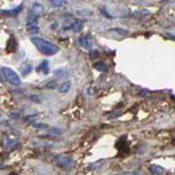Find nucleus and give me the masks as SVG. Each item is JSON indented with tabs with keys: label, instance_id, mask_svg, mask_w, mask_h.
<instances>
[{
	"label": "nucleus",
	"instance_id": "f257e3e1",
	"mask_svg": "<svg viewBox=\"0 0 175 175\" xmlns=\"http://www.w3.org/2000/svg\"><path fill=\"white\" fill-rule=\"evenodd\" d=\"M31 42L42 54L46 55V56H53L59 52V47L57 45H55L52 42L46 41L42 37H36V36L31 37Z\"/></svg>",
	"mask_w": 175,
	"mask_h": 175
},
{
	"label": "nucleus",
	"instance_id": "f03ea898",
	"mask_svg": "<svg viewBox=\"0 0 175 175\" xmlns=\"http://www.w3.org/2000/svg\"><path fill=\"white\" fill-rule=\"evenodd\" d=\"M1 72L2 76L5 77V79L9 81V83L13 85H20L21 84V79H20L19 74H16L13 69L9 68V67H2L1 68Z\"/></svg>",
	"mask_w": 175,
	"mask_h": 175
},
{
	"label": "nucleus",
	"instance_id": "7ed1b4c3",
	"mask_svg": "<svg viewBox=\"0 0 175 175\" xmlns=\"http://www.w3.org/2000/svg\"><path fill=\"white\" fill-rule=\"evenodd\" d=\"M55 162L59 165V166H63V167H70L74 165V160L71 158L67 156H63V154H58L54 158Z\"/></svg>",
	"mask_w": 175,
	"mask_h": 175
},
{
	"label": "nucleus",
	"instance_id": "20e7f679",
	"mask_svg": "<svg viewBox=\"0 0 175 175\" xmlns=\"http://www.w3.org/2000/svg\"><path fill=\"white\" fill-rule=\"evenodd\" d=\"M79 45L82 47V48L85 49H91L93 45V39L92 36L90 34H84V35L80 36L79 38Z\"/></svg>",
	"mask_w": 175,
	"mask_h": 175
},
{
	"label": "nucleus",
	"instance_id": "39448f33",
	"mask_svg": "<svg viewBox=\"0 0 175 175\" xmlns=\"http://www.w3.org/2000/svg\"><path fill=\"white\" fill-rule=\"evenodd\" d=\"M44 10H45V9H44L43 5H41V3H38V2H34L32 5V7H31L30 13L34 14V15H36V16H39L44 13Z\"/></svg>",
	"mask_w": 175,
	"mask_h": 175
},
{
	"label": "nucleus",
	"instance_id": "423d86ee",
	"mask_svg": "<svg viewBox=\"0 0 175 175\" xmlns=\"http://www.w3.org/2000/svg\"><path fill=\"white\" fill-rule=\"evenodd\" d=\"M23 10V5H20L19 7L13 9H10V10H1V13L3 15H8V16H14V15H18V14Z\"/></svg>",
	"mask_w": 175,
	"mask_h": 175
},
{
	"label": "nucleus",
	"instance_id": "0eeeda50",
	"mask_svg": "<svg viewBox=\"0 0 175 175\" xmlns=\"http://www.w3.org/2000/svg\"><path fill=\"white\" fill-rule=\"evenodd\" d=\"M36 70L39 72V74H49V65H48V61L47 60H43L39 66L37 67Z\"/></svg>",
	"mask_w": 175,
	"mask_h": 175
},
{
	"label": "nucleus",
	"instance_id": "6e6552de",
	"mask_svg": "<svg viewBox=\"0 0 175 175\" xmlns=\"http://www.w3.org/2000/svg\"><path fill=\"white\" fill-rule=\"evenodd\" d=\"M150 171H151V173L154 175H162V174H164V172H165V170H164L163 167L160 166V165H156V164L150 165Z\"/></svg>",
	"mask_w": 175,
	"mask_h": 175
},
{
	"label": "nucleus",
	"instance_id": "1a4fd4ad",
	"mask_svg": "<svg viewBox=\"0 0 175 175\" xmlns=\"http://www.w3.org/2000/svg\"><path fill=\"white\" fill-rule=\"evenodd\" d=\"M70 88H71V82L70 81H65L59 85L58 91H59L60 93H63V94H65V93H67L69 90H70Z\"/></svg>",
	"mask_w": 175,
	"mask_h": 175
},
{
	"label": "nucleus",
	"instance_id": "9d476101",
	"mask_svg": "<svg viewBox=\"0 0 175 175\" xmlns=\"http://www.w3.org/2000/svg\"><path fill=\"white\" fill-rule=\"evenodd\" d=\"M82 27H83V21H80V20L74 22L71 24V30L74 31V32H80L82 30Z\"/></svg>",
	"mask_w": 175,
	"mask_h": 175
},
{
	"label": "nucleus",
	"instance_id": "9b49d317",
	"mask_svg": "<svg viewBox=\"0 0 175 175\" xmlns=\"http://www.w3.org/2000/svg\"><path fill=\"white\" fill-rule=\"evenodd\" d=\"M108 31L109 32L117 33V34H119V35H122V36L128 35V31L124 30V29H119V27H113V29H111V30H108Z\"/></svg>",
	"mask_w": 175,
	"mask_h": 175
},
{
	"label": "nucleus",
	"instance_id": "f8f14e48",
	"mask_svg": "<svg viewBox=\"0 0 175 175\" xmlns=\"http://www.w3.org/2000/svg\"><path fill=\"white\" fill-rule=\"evenodd\" d=\"M47 132L50 135H55V136H58V135L63 134V130L60 128H57V127H49L47 128Z\"/></svg>",
	"mask_w": 175,
	"mask_h": 175
},
{
	"label": "nucleus",
	"instance_id": "ddd939ff",
	"mask_svg": "<svg viewBox=\"0 0 175 175\" xmlns=\"http://www.w3.org/2000/svg\"><path fill=\"white\" fill-rule=\"evenodd\" d=\"M15 139H12L11 136H5V141H3V145L5 147H11L12 145H15Z\"/></svg>",
	"mask_w": 175,
	"mask_h": 175
},
{
	"label": "nucleus",
	"instance_id": "4468645a",
	"mask_svg": "<svg viewBox=\"0 0 175 175\" xmlns=\"http://www.w3.org/2000/svg\"><path fill=\"white\" fill-rule=\"evenodd\" d=\"M94 68H95L98 71H101V72H104V71H106V70H107L106 65H105V63H102V61L94 63Z\"/></svg>",
	"mask_w": 175,
	"mask_h": 175
},
{
	"label": "nucleus",
	"instance_id": "2eb2a0df",
	"mask_svg": "<svg viewBox=\"0 0 175 175\" xmlns=\"http://www.w3.org/2000/svg\"><path fill=\"white\" fill-rule=\"evenodd\" d=\"M38 31H39V27H38L37 24L29 25V26H27V32L31 33V34H37Z\"/></svg>",
	"mask_w": 175,
	"mask_h": 175
},
{
	"label": "nucleus",
	"instance_id": "dca6fc26",
	"mask_svg": "<svg viewBox=\"0 0 175 175\" xmlns=\"http://www.w3.org/2000/svg\"><path fill=\"white\" fill-rule=\"evenodd\" d=\"M31 71H32V65H30V63H27V65L24 66V68H22V74L23 76H27V74H30Z\"/></svg>",
	"mask_w": 175,
	"mask_h": 175
},
{
	"label": "nucleus",
	"instance_id": "f3484780",
	"mask_svg": "<svg viewBox=\"0 0 175 175\" xmlns=\"http://www.w3.org/2000/svg\"><path fill=\"white\" fill-rule=\"evenodd\" d=\"M16 46V43L14 41V38H10V41L8 42V47H7V50H14Z\"/></svg>",
	"mask_w": 175,
	"mask_h": 175
},
{
	"label": "nucleus",
	"instance_id": "a211bd4d",
	"mask_svg": "<svg viewBox=\"0 0 175 175\" xmlns=\"http://www.w3.org/2000/svg\"><path fill=\"white\" fill-rule=\"evenodd\" d=\"M49 2L52 3L54 7H63L66 3L65 0H49Z\"/></svg>",
	"mask_w": 175,
	"mask_h": 175
},
{
	"label": "nucleus",
	"instance_id": "6ab92c4d",
	"mask_svg": "<svg viewBox=\"0 0 175 175\" xmlns=\"http://www.w3.org/2000/svg\"><path fill=\"white\" fill-rule=\"evenodd\" d=\"M135 15H139V16H142V15H149L150 14V11L149 10H146V9H143V10H137L134 12Z\"/></svg>",
	"mask_w": 175,
	"mask_h": 175
},
{
	"label": "nucleus",
	"instance_id": "aec40b11",
	"mask_svg": "<svg viewBox=\"0 0 175 175\" xmlns=\"http://www.w3.org/2000/svg\"><path fill=\"white\" fill-rule=\"evenodd\" d=\"M34 127H35V128H38V129H47V128H49L47 124H34Z\"/></svg>",
	"mask_w": 175,
	"mask_h": 175
},
{
	"label": "nucleus",
	"instance_id": "412c9836",
	"mask_svg": "<svg viewBox=\"0 0 175 175\" xmlns=\"http://www.w3.org/2000/svg\"><path fill=\"white\" fill-rule=\"evenodd\" d=\"M100 10H101V13L103 14L105 18H108V19H111V20L113 19V16L111 15V14H108V12H106V11H105V9H104L103 7H101V8H100Z\"/></svg>",
	"mask_w": 175,
	"mask_h": 175
},
{
	"label": "nucleus",
	"instance_id": "4be33fe9",
	"mask_svg": "<svg viewBox=\"0 0 175 175\" xmlns=\"http://www.w3.org/2000/svg\"><path fill=\"white\" fill-rule=\"evenodd\" d=\"M31 100H32L33 102H35V103H41L42 102L41 96H38V95H32L31 96Z\"/></svg>",
	"mask_w": 175,
	"mask_h": 175
},
{
	"label": "nucleus",
	"instance_id": "5701e85b",
	"mask_svg": "<svg viewBox=\"0 0 175 175\" xmlns=\"http://www.w3.org/2000/svg\"><path fill=\"white\" fill-rule=\"evenodd\" d=\"M45 87L47 88V89H56V82L55 81H49L48 83H47Z\"/></svg>",
	"mask_w": 175,
	"mask_h": 175
},
{
	"label": "nucleus",
	"instance_id": "b1692460",
	"mask_svg": "<svg viewBox=\"0 0 175 175\" xmlns=\"http://www.w3.org/2000/svg\"><path fill=\"white\" fill-rule=\"evenodd\" d=\"M55 74L57 77H63V70H61V69H58V70H56L55 71Z\"/></svg>",
	"mask_w": 175,
	"mask_h": 175
},
{
	"label": "nucleus",
	"instance_id": "393cba45",
	"mask_svg": "<svg viewBox=\"0 0 175 175\" xmlns=\"http://www.w3.org/2000/svg\"><path fill=\"white\" fill-rule=\"evenodd\" d=\"M91 54H92V55H91V57H95V56H96V54H98V50H94V52H92V53H91Z\"/></svg>",
	"mask_w": 175,
	"mask_h": 175
},
{
	"label": "nucleus",
	"instance_id": "a878e982",
	"mask_svg": "<svg viewBox=\"0 0 175 175\" xmlns=\"http://www.w3.org/2000/svg\"><path fill=\"white\" fill-rule=\"evenodd\" d=\"M56 26H57V23H54V24H52V26L50 27H52V30H55V27Z\"/></svg>",
	"mask_w": 175,
	"mask_h": 175
},
{
	"label": "nucleus",
	"instance_id": "bb28decb",
	"mask_svg": "<svg viewBox=\"0 0 175 175\" xmlns=\"http://www.w3.org/2000/svg\"><path fill=\"white\" fill-rule=\"evenodd\" d=\"M169 38H171V39L175 41V36H174V35H171V34H170V35H169Z\"/></svg>",
	"mask_w": 175,
	"mask_h": 175
},
{
	"label": "nucleus",
	"instance_id": "cd10ccee",
	"mask_svg": "<svg viewBox=\"0 0 175 175\" xmlns=\"http://www.w3.org/2000/svg\"><path fill=\"white\" fill-rule=\"evenodd\" d=\"M1 80H2V78H1V76H0V81H1Z\"/></svg>",
	"mask_w": 175,
	"mask_h": 175
}]
</instances>
